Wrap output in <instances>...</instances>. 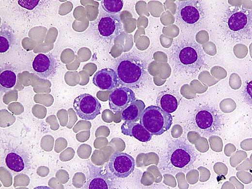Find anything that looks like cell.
<instances>
[{
	"label": "cell",
	"mask_w": 252,
	"mask_h": 189,
	"mask_svg": "<svg viewBox=\"0 0 252 189\" xmlns=\"http://www.w3.org/2000/svg\"><path fill=\"white\" fill-rule=\"evenodd\" d=\"M169 58L175 70L188 74L199 71L205 62V52L200 45L192 39L184 37L175 41Z\"/></svg>",
	"instance_id": "1"
},
{
	"label": "cell",
	"mask_w": 252,
	"mask_h": 189,
	"mask_svg": "<svg viewBox=\"0 0 252 189\" xmlns=\"http://www.w3.org/2000/svg\"><path fill=\"white\" fill-rule=\"evenodd\" d=\"M223 32L229 39L238 42L250 39L252 32V10L243 6H232L223 14Z\"/></svg>",
	"instance_id": "2"
},
{
	"label": "cell",
	"mask_w": 252,
	"mask_h": 189,
	"mask_svg": "<svg viewBox=\"0 0 252 189\" xmlns=\"http://www.w3.org/2000/svg\"><path fill=\"white\" fill-rule=\"evenodd\" d=\"M118 82L130 89L139 88L147 75L146 65L138 55L127 53L121 55L115 64Z\"/></svg>",
	"instance_id": "3"
},
{
	"label": "cell",
	"mask_w": 252,
	"mask_h": 189,
	"mask_svg": "<svg viewBox=\"0 0 252 189\" xmlns=\"http://www.w3.org/2000/svg\"><path fill=\"white\" fill-rule=\"evenodd\" d=\"M196 157V152L191 144L177 140L169 145L166 160L172 169L187 172L192 169Z\"/></svg>",
	"instance_id": "4"
},
{
	"label": "cell",
	"mask_w": 252,
	"mask_h": 189,
	"mask_svg": "<svg viewBox=\"0 0 252 189\" xmlns=\"http://www.w3.org/2000/svg\"><path fill=\"white\" fill-rule=\"evenodd\" d=\"M205 19V12L201 0L179 1L176 20L183 28L194 30L201 26Z\"/></svg>",
	"instance_id": "5"
},
{
	"label": "cell",
	"mask_w": 252,
	"mask_h": 189,
	"mask_svg": "<svg viewBox=\"0 0 252 189\" xmlns=\"http://www.w3.org/2000/svg\"><path fill=\"white\" fill-rule=\"evenodd\" d=\"M173 117L161 108L151 105L144 109L140 122L152 135H160L171 127Z\"/></svg>",
	"instance_id": "6"
},
{
	"label": "cell",
	"mask_w": 252,
	"mask_h": 189,
	"mask_svg": "<svg viewBox=\"0 0 252 189\" xmlns=\"http://www.w3.org/2000/svg\"><path fill=\"white\" fill-rule=\"evenodd\" d=\"M195 122L197 126L204 132L213 134L220 128L221 117L215 109L205 106L196 113Z\"/></svg>",
	"instance_id": "7"
},
{
	"label": "cell",
	"mask_w": 252,
	"mask_h": 189,
	"mask_svg": "<svg viewBox=\"0 0 252 189\" xmlns=\"http://www.w3.org/2000/svg\"><path fill=\"white\" fill-rule=\"evenodd\" d=\"M73 107L76 114L82 119H94L100 113L101 106L97 99L88 94H82L74 101Z\"/></svg>",
	"instance_id": "8"
},
{
	"label": "cell",
	"mask_w": 252,
	"mask_h": 189,
	"mask_svg": "<svg viewBox=\"0 0 252 189\" xmlns=\"http://www.w3.org/2000/svg\"><path fill=\"white\" fill-rule=\"evenodd\" d=\"M108 166L115 176L125 178L133 172L135 162L134 158L128 154L116 152L110 156Z\"/></svg>",
	"instance_id": "9"
},
{
	"label": "cell",
	"mask_w": 252,
	"mask_h": 189,
	"mask_svg": "<svg viewBox=\"0 0 252 189\" xmlns=\"http://www.w3.org/2000/svg\"><path fill=\"white\" fill-rule=\"evenodd\" d=\"M122 23L117 15L108 13L100 17L97 23V31L99 36L105 40H112L121 32Z\"/></svg>",
	"instance_id": "10"
},
{
	"label": "cell",
	"mask_w": 252,
	"mask_h": 189,
	"mask_svg": "<svg viewBox=\"0 0 252 189\" xmlns=\"http://www.w3.org/2000/svg\"><path fill=\"white\" fill-rule=\"evenodd\" d=\"M135 100V93L131 89L125 86L119 87L110 94L109 107L114 113L121 112Z\"/></svg>",
	"instance_id": "11"
},
{
	"label": "cell",
	"mask_w": 252,
	"mask_h": 189,
	"mask_svg": "<svg viewBox=\"0 0 252 189\" xmlns=\"http://www.w3.org/2000/svg\"><path fill=\"white\" fill-rule=\"evenodd\" d=\"M32 66L38 77L47 79L54 75L56 72L57 63L52 54L39 53L34 58Z\"/></svg>",
	"instance_id": "12"
},
{
	"label": "cell",
	"mask_w": 252,
	"mask_h": 189,
	"mask_svg": "<svg viewBox=\"0 0 252 189\" xmlns=\"http://www.w3.org/2000/svg\"><path fill=\"white\" fill-rule=\"evenodd\" d=\"M93 83L100 89L110 91L118 85V77L111 68H103L97 71L93 79Z\"/></svg>",
	"instance_id": "13"
},
{
	"label": "cell",
	"mask_w": 252,
	"mask_h": 189,
	"mask_svg": "<svg viewBox=\"0 0 252 189\" xmlns=\"http://www.w3.org/2000/svg\"><path fill=\"white\" fill-rule=\"evenodd\" d=\"M122 133L133 137L142 142H149L152 135L140 123L125 122L121 127Z\"/></svg>",
	"instance_id": "14"
},
{
	"label": "cell",
	"mask_w": 252,
	"mask_h": 189,
	"mask_svg": "<svg viewBox=\"0 0 252 189\" xmlns=\"http://www.w3.org/2000/svg\"><path fill=\"white\" fill-rule=\"evenodd\" d=\"M145 105L141 100H135L121 111V119L128 122H136L141 118Z\"/></svg>",
	"instance_id": "15"
},
{
	"label": "cell",
	"mask_w": 252,
	"mask_h": 189,
	"mask_svg": "<svg viewBox=\"0 0 252 189\" xmlns=\"http://www.w3.org/2000/svg\"><path fill=\"white\" fill-rule=\"evenodd\" d=\"M5 163L8 168L16 172H21L25 167V162L23 158L14 152H10L7 155Z\"/></svg>",
	"instance_id": "16"
},
{
	"label": "cell",
	"mask_w": 252,
	"mask_h": 189,
	"mask_svg": "<svg viewBox=\"0 0 252 189\" xmlns=\"http://www.w3.org/2000/svg\"><path fill=\"white\" fill-rule=\"evenodd\" d=\"M159 102L161 109L169 113L175 111L178 104L176 98L170 94H163L160 98Z\"/></svg>",
	"instance_id": "17"
},
{
	"label": "cell",
	"mask_w": 252,
	"mask_h": 189,
	"mask_svg": "<svg viewBox=\"0 0 252 189\" xmlns=\"http://www.w3.org/2000/svg\"><path fill=\"white\" fill-rule=\"evenodd\" d=\"M101 4L103 10L107 13L116 15L122 9L124 2L122 0H103Z\"/></svg>",
	"instance_id": "18"
},
{
	"label": "cell",
	"mask_w": 252,
	"mask_h": 189,
	"mask_svg": "<svg viewBox=\"0 0 252 189\" xmlns=\"http://www.w3.org/2000/svg\"><path fill=\"white\" fill-rule=\"evenodd\" d=\"M16 76L15 72L10 70H4L0 73V84L5 88H11L16 83Z\"/></svg>",
	"instance_id": "19"
},
{
	"label": "cell",
	"mask_w": 252,
	"mask_h": 189,
	"mask_svg": "<svg viewBox=\"0 0 252 189\" xmlns=\"http://www.w3.org/2000/svg\"><path fill=\"white\" fill-rule=\"evenodd\" d=\"M13 40V35L6 30H1L0 32V52L4 53L10 48Z\"/></svg>",
	"instance_id": "20"
},
{
	"label": "cell",
	"mask_w": 252,
	"mask_h": 189,
	"mask_svg": "<svg viewBox=\"0 0 252 189\" xmlns=\"http://www.w3.org/2000/svg\"><path fill=\"white\" fill-rule=\"evenodd\" d=\"M19 5L25 9L27 11L34 12V9L39 8V4L42 3L44 0H18L17 1Z\"/></svg>",
	"instance_id": "21"
},
{
	"label": "cell",
	"mask_w": 252,
	"mask_h": 189,
	"mask_svg": "<svg viewBox=\"0 0 252 189\" xmlns=\"http://www.w3.org/2000/svg\"><path fill=\"white\" fill-rule=\"evenodd\" d=\"M89 189H108L107 182L102 178H95L90 182Z\"/></svg>",
	"instance_id": "22"
}]
</instances>
